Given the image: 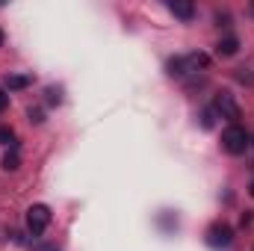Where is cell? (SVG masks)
Instances as JSON below:
<instances>
[{
    "instance_id": "6da1fadb",
    "label": "cell",
    "mask_w": 254,
    "mask_h": 251,
    "mask_svg": "<svg viewBox=\"0 0 254 251\" xmlns=\"http://www.w3.org/2000/svg\"><path fill=\"white\" fill-rule=\"evenodd\" d=\"M222 148H225L228 154H234V157L246 154V148H249V136H246V130H243L240 125H231L225 133H222Z\"/></svg>"
},
{
    "instance_id": "7a4b0ae2",
    "label": "cell",
    "mask_w": 254,
    "mask_h": 251,
    "mask_svg": "<svg viewBox=\"0 0 254 251\" xmlns=\"http://www.w3.org/2000/svg\"><path fill=\"white\" fill-rule=\"evenodd\" d=\"M48 225H51V207L48 204H33L27 210V228H30V234L39 237V234L48 231Z\"/></svg>"
},
{
    "instance_id": "3957f363",
    "label": "cell",
    "mask_w": 254,
    "mask_h": 251,
    "mask_svg": "<svg viewBox=\"0 0 254 251\" xmlns=\"http://www.w3.org/2000/svg\"><path fill=\"white\" fill-rule=\"evenodd\" d=\"M216 110L222 113V119H228L231 125H237L240 119H243V110H240V104L234 101V95H228V92H219L216 95Z\"/></svg>"
},
{
    "instance_id": "277c9868",
    "label": "cell",
    "mask_w": 254,
    "mask_h": 251,
    "mask_svg": "<svg viewBox=\"0 0 254 251\" xmlns=\"http://www.w3.org/2000/svg\"><path fill=\"white\" fill-rule=\"evenodd\" d=\"M231 240H234V231H231L225 222H216V225L207 231V243H210L213 249H225V246H231Z\"/></svg>"
},
{
    "instance_id": "5b68a950",
    "label": "cell",
    "mask_w": 254,
    "mask_h": 251,
    "mask_svg": "<svg viewBox=\"0 0 254 251\" xmlns=\"http://www.w3.org/2000/svg\"><path fill=\"white\" fill-rule=\"evenodd\" d=\"M169 12H172L175 18H181V21H192L195 6H192V0H172V3H169Z\"/></svg>"
},
{
    "instance_id": "8992f818",
    "label": "cell",
    "mask_w": 254,
    "mask_h": 251,
    "mask_svg": "<svg viewBox=\"0 0 254 251\" xmlns=\"http://www.w3.org/2000/svg\"><path fill=\"white\" fill-rule=\"evenodd\" d=\"M30 83H33V77H30V74H6L3 89H9V92H21V89H27Z\"/></svg>"
},
{
    "instance_id": "52a82bcc",
    "label": "cell",
    "mask_w": 254,
    "mask_h": 251,
    "mask_svg": "<svg viewBox=\"0 0 254 251\" xmlns=\"http://www.w3.org/2000/svg\"><path fill=\"white\" fill-rule=\"evenodd\" d=\"M237 51H240V39H237V36H228V39H222V42L216 45V54H219V57H234Z\"/></svg>"
},
{
    "instance_id": "ba28073f",
    "label": "cell",
    "mask_w": 254,
    "mask_h": 251,
    "mask_svg": "<svg viewBox=\"0 0 254 251\" xmlns=\"http://www.w3.org/2000/svg\"><path fill=\"white\" fill-rule=\"evenodd\" d=\"M166 71H169L172 77H184V74L190 71V65H187V60L175 57V60H169V63H166Z\"/></svg>"
},
{
    "instance_id": "9c48e42d",
    "label": "cell",
    "mask_w": 254,
    "mask_h": 251,
    "mask_svg": "<svg viewBox=\"0 0 254 251\" xmlns=\"http://www.w3.org/2000/svg\"><path fill=\"white\" fill-rule=\"evenodd\" d=\"M3 169H6V172H18V169H21V157H18V151H9V154L3 157Z\"/></svg>"
},
{
    "instance_id": "30bf717a",
    "label": "cell",
    "mask_w": 254,
    "mask_h": 251,
    "mask_svg": "<svg viewBox=\"0 0 254 251\" xmlns=\"http://www.w3.org/2000/svg\"><path fill=\"white\" fill-rule=\"evenodd\" d=\"M207 63H210V60H207L204 54H192V57H187V65H190V71H192V68H207Z\"/></svg>"
},
{
    "instance_id": "8fae6325",
    "label": "cell",
    "mask_w": 254,
    "mask_h": 251,
    "mask_svg": "<svg viewBox=\"0 0 254 251\" xmlns=\"http://www.w3.org/2000/svg\"><path fill=\"white\" fill-rule=\"evenodd\" d=\"M0 142H3V145H15V133H12V127H0Z\"/></svg>"
},
{
    "instance_id": "7c38bea8",
    "label": "cell",
    "mask_w": 254,
    "mask_h": 251,
    "mask_svg": "<svg viewBox=\"0 0 254 251\" xmlns=\"http://www.w3.org/2000/svg\"><path fill=\"white\" fill-rule=\"evenodd\" d=\"M27 116H30V122H33V125H42V122H45V113H42L39 107H36V110L30 107V110H27Z\"/></svg>"
},
{
    "instance_id": "4fadbf2b",
    "label": "cell",
    "mask_w": 254,
    "mask_h": 251,
    "mask_svg": "<svg viewBox=\"0 0 254 251\" xmlns=\"http://www.w3.org/2000/svg\"><path fill=\"white\" fill-rule=\"evenodd\" d=\"M237 80H240V83H249V86H254V74H249L246 68H237Z\"/></svg>"
},
{
    "instance_id": "5bb4252c",
    "label": "cell",
    "mask_w": 254,
    "mask_h": 251,
    "mask_svg": "<svg viewBox=\"0 0 254 251\" xmlns=\"http://www.w3.org/2000/svg\"><path fill=\"white\" fill-rule=\"evenodd\" d=\"M201 125L207 127V130L213 127V110H204V113H201Z\"/></svg>"
},
{
    "instance_id": "9a60e30c",
    "label": "cell",
    "mask_w": 254,
    "mask_h": 251,
    "mask_svg": "<svg viewBox=\"0 0 254 251\" xmlns=\"http://www.w3.org/2000/svg\"><path fill=\"white\" fill-rule=\"evenodd\" d=\"M6 107H9V95H6V89L0 86V113H3Z\"/></svg>"
},
{
    "instance_id": "2e32d148",
    "label": "cell",
    "mask_w": 254,
    "mask_h": 251,
    "mask_svg": "<svg viewBox=\"0 0 254 251\" xmlns=\"http://www.w3.org/2000/svg\"><path fill=\"white\" fill-rule=\"evenodd\" d=\"M33 251H60V246H45V243H39V246H33Z\"/></svg>"
},
{
    "instance_id": "e0dca14e",
    "label": "cell",
    "mask_w": 254,
    "mask_h": 251,
    "mask_svg": "<svg viewBox=\"0 0 254 251\" xmlns=\"http://www.w3.org/2000/svg\"><path fill=\"white\" fill-rule=\"evenodd\" d=\"M48 95H51V98H48V101H51V104H60V101H63V98H60V92H57V89H48Z\"/></svg>"
},
{
    "instance_id": "ac0fdd59",
    "label": "cell",
    "mask_w": 254,
    "mask_h": 251,
    "mask_svg": "<svg viewBox=\"0 0 254 251\" xmlns=\"http://www.w3.org/2000/svg\"><path fill=\"white\" fill-rule=\"evenodd\" d=\"M249 192H252V195H254V181H252V184H249Z\"/></svg>"
},
{
    "instance_id": "d6986e66",
    "label": "cell",
    "mask_w": 254,
    "mask_h": 251,
    "mask_svg": "<svg viewBox=\"0 0 254 251\" xmlns=\"http://www.w3.org/2000/svg\"><path fill=\"white\" fill-rule=\"evenodd\" d=\"M0 48H3V30H0Z\"/></svg>"
},
{
    "instance_id": "ffe728a7",
    "label": "cell",
    "mask_w": 254,
    "mask_h": 251,
    "mask_svg": "<svg viewBox=\"0 0 254 251\" xmlns=\"http://www.w3.org/2000/svg\"><path fill=\"white\" fill-rule=\"evenodd\" d=\"M252 15H254V3H252Z\"/></svg>"
},
{
    "instance_id": "44dd1931",
    "label": "cell",
    "mask_w": 254,
    "mask_h": 251,
    "mask_svg": "<svg viewBox=\"0 0 254 251\" xmlns=\"http://www.w3.org/2000/svg\"><path fill=\"white\" fill-rule=\"evenodd\" d=\"M252 145H254V139H252Z\"/></svg>"
}]
</instances>
